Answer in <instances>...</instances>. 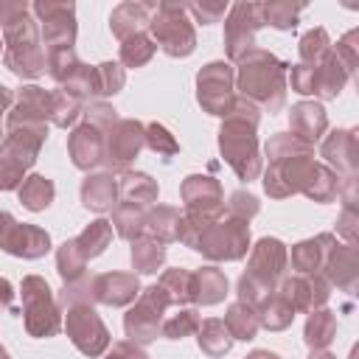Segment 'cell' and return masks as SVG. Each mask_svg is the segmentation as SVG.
Wrapping results in <instances>:
<instances>
[{
    "mask_svg": "<svg viewBox=\"0 0 359 359\" xmlns=\"http://www.w3.org/2000/svg\"><path fill=\"white\" fill-rule=\"evenodd\" d=\"M8 297H11V286H8L6 280H0V306H6Z\"/></svg>",
    "mask_w": 359,
    "mask_h": 359,
    "instance_id": "cell-16",
    "label": "cell"
},
{
    "mask_svg": "<svg viewBox=\"0 0 359 359\" xmlns=\"http://www.w3.org/2000/svg\"><path fill=\"white\" fill-rule=\"evenodd\" d=\"M132 261L137 264V269L143 272H154L157 264L163 261V247L154 241H140L137 247H132Z\"/></svg>",
    "mask_w": 359,
    "mask_h": 359,
    "instance_id": "cell-9",
    "label": "cell"
},
{
    "mask_svg": "<svg viewBox=\"0 0 359 359\" xmlns=\"http://www.w3.org/2000/svg\"><path fill=\"white\" fill-rule=\"evenodd\" d=\"M115 196V182L109 177H95L84 185V205L87 208H109Z\"/></svg>",
    "mask_w": 359,
    "mask_h": 359,
    "instance_id": "cell-7",
    "label": "cell"
},
{
    "mask_svg": "<svg viewBox=\"0 0 359 359\" xmlns=\"http://www.w3.org/2000/svg\"><path fill=\"white\" fill-rule=\"evenodd\" d=\"M22 297H25V306H28V317H25L28 331L34 328V323H36V317H39V320H42V323H39L42 337L53 334V331L59 328V320H56V311H53V303H50V289H48V283L39 280V278H25V283H22Z\"/></svg>",
    "mask_w": 359,
    "mask_h": 359,
    "instance_id": "cell-1",
    "label": "cell"
},
{
    "mask_svg": "<svg viewBox=\"0 0 359 359\" xmlns=\"http://www.w3.org/2000/svg\"><path fill=\"white\" fill-rule=\"evenodd\" d=\"M227 325L233 328V334H236L238 339H252V334H255V328H258L255 317H247V320L241 317V306H233V309H230Z\"/></svg>",
    "mask_w": 359,
    "mask_h": 359,
    "instance_id": "cell-11",
    "label": "cell"
},
{
    "mask_svg": "<svg viewBox=\"0 0 359 359\" xmlns=\"http://www.w3.org/2000/svg\"><path fill=\"white\" fill-rule=\"evenodd\" d=\"M266 14H269V22L278 25V28L294 25V11H292V6H283V8H280V6H269Z\"/></svg>",
    "mask_w": 359,
    "mask_h": 359,
    "instance_id": "cell-14",
    "label": "cell"
},
{
    "mask_svg": "<svg viewBox=\"0 0 359 359\" xmlns=\"http://www.w3.org/2000/svg\"><path fill=\"white\" fill-rule=\"evenodd\" d=\"M8 233H11V236H6L3 244H6V250L14 252V255L34 258V255H42V252L48 250V233H42V230H34V227H25V224H22V227L11 224Z\"/></svg>",
    "mask_w": 359,
    "mask_h": 359,
    "instance_id": "cell-5",
    "label": "cell"
},
{
    "mask_svg": "<svg viewBox=\"0 0 359 359\" xmlns=\"http://www.w3.org/2000/svg\"><path fill=\"white\" fill-rule=\"evenodd\" d=\"M196 323H199V320H196V311H182V320H180V317H174V320H168L163 331H165L168 337H182L185 331H191V328H196Z\"/></svg>",
    "mask_w": 359,
    "mask_h": 359,
    "instance_id": "cell-13",
    "label": "cell"
},
{
    "mask_svg": "<svg viewBox=\"0 0 359 359\" xmlns=\"http://www.w3.org/2000/svg\"><path fill=\"white\" fill-rule=\"evenodd\" d=\"M67 331L73 334V342H76L84 353H90V339H87V334H93L98 342L107 345V331H104L101 320L95 317V311H90V309H76V311H70V314H67Z\"/></svg>",
    "mask_w": 359,
    "mask_h": 359,
    "instance_id": "cell-4",
    "label": "cell"
},
{
    "mask_svg": "<svg viewBox=\"0 0 359 359\" xmlns=\"http://www.w3.org/2000/svg\"><path fill=\"white\" fill-rule=\"evenodd\" d=\"M224 289H227V280H224L216 269H208V272L199 275V294L208 292V294L202 297V303H216V300L222 297ZM199 294H196V297H199Z\"/></svg>",
    "mask_w": 359,
    "mask_h": 359,
    "instance_id": "cell-10",
    "label": "cell"
},
{
    "mask_svg": "<svg viewBox=\"0 0 359 359\" xmlns=\"http://www.w3.org/2000/svg\"><path fill=\"white\" fill-rule=\"evenodd\" d=\"M306 334H309V342H311V345L328 342V339H331V317H328V311L314 314L311 323H309V328H306Z\"/></svg>",
    "mask_w": 359,
    "mask_h": 359,
    "instance_id": "cell-12",
    "label": "cell"
},
{
    "mask_svg": "<svg viewBox=\"0 0 359 359\" xmlns=\"http://www.w3.org/2000/svg\"><path fill=\"white\" fill-rule=\"evenodd\" d=\"M250 359H278V356L275 353H266V351H255Z\"/></svg>",
    "mask_w": 359,
    "mask_h": 359,
    "instance_id": "cell-17",
    "label": "cell"
},
{
    "mask_svg": "<svg viewBox=\"0 0 359 359\" xmlns=\"http://www.w3.org/2000/svg\"><path fill=\"white\" fill-rule=\"evenodd\" d=\"M93 132H95L93 126H81V129H76L73 143H70L73 163H76V165H81V168L95 165V163L101 160V143H98V137H90Z\"/></svg>",
    "mask_w": 359,
    "mask_h": 359,
    "instance_id": "cell-6",
    "label": "cell"
},
{
    "mask_svg": "<svg viewBox=\"0 0 359 359\" xmlns=\"http://www.w3.org/2000/svg\"><path fill=\"white\" fill-rule=\"evenodd\" d=\"M20 196H22V202H25L31 210H39V208H45V205L50 202V196H53V185H50L45 177H31V180L22 185Z\"/></svg>",
    "mask_w": 359,
    "mask_h": 359,
    "instance_id": "cell-8",
    "label": "cell"
},
{
    "mask_svg": "<svg viewBox=\"0 0 359 359\" xmlns=\"http://www.w3.org/2000/svg\"><path fill=\"white\" fill-rule=\"evenodd\" d=\"M118 359H146L140 351H132V348H126V345H118Z\"/></svg>",
    "mask_w": 359,
    "mask_h": 359,
    "instance_id": "cell-15",
    "label": "cell"
},
{
    "mask_svg": "<svg viewBox=\"0 0 359 359\" xmlns=\"http://www.w3.org/2000/svg\"><path fill=\"white\" fill-rule=\"evenodd\" d=\"M171 14H174L171 20H168V17H160V20L151 22V25H154V34H157V39L163 42V48H165L168 53H174V56L191 53V48H194V34H191V28L185 25L182 11L171 6Z\"/></svg>",
    "mask_w": 359,
    "mask_h": 359,
    "instance_id": "cell-3",
    "label": "cell"
},
{
    "mask_svg": "<svg viewBox=\"0 0 359 359\" xmlns=\"http://www.w3.org/2000/svg\"><path fill=\"white\" fill-rule=\"evenodd\" d=\"M275 65V59L272 56H266V53H252L247 62H244V70H241V87H244V93H250V95H258V98H269V84L275 87V90H280V84H278V67L275 70H269Z\"/></svg>",
    "mask_w": 359,
    "mask_h": 359,
    "instance_id": "cell-2",
    "label": "cell"
}]
</instances>
